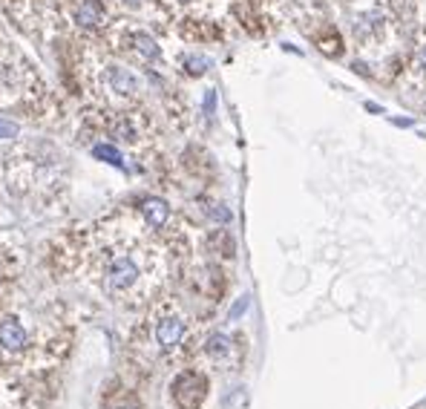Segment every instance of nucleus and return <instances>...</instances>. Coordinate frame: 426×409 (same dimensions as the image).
I'll list each match as a JSON object with an SVG mask.
<instances>
[{"label": "nucleus", "mask_w": 426, "mask_h": 409, "mask_svg": "<svg viewBox=\"0 0 426 409\" xmlns=\"http://www.w3.org/2000/svg\"><path fill=\"white\" fill-rule=\"evenodd\" d=\"M139 216H142V222L147 225V231L161 234L167 225H170V219H173V208H170L167 199L147 194V196L139 199Z\"/></svg>", "instance_id": "obj_8"}, {"label": "nucleus", "mask_w": 426, "mask_h": 409, "mask_svg": "<svg viewBox=\"0 0 426 409\" xmlns=\"http://www.w3.org/2000/svg\"><path fill=\"white\" fill-rule=\"evenodd\" d=\"M420 67H423V69H426V47H423V50H420Z\"/></svg>", "instance_id": "obj_19"}, {"label": "nucleus", "mask_w": 426, "mask_h": 409, "mask_svg": "<svg viewBox=\"0 0 426 409\" xmlns=\"http://www.w3.org/2000/svg\"><path fill=\"white\" fill-rule=\"evenodd\" d=\"M15 135H18V124L0 118V139H15Z\"/></svg>", "instance_id": "obj_15"}, {"label": "nucleus", "mask_w": 426, "mask_h": 409, "mask_svg": "<svg viewBox=\"0 0 426 409\" xmlns=\"http://www.w3.org/2000/svg\"><path fill=\"white\" fill-rule=\"evenodd\" d=\"M205 213H207L213 222H219V225H228V222L234 219V213H231L225 205H219V202H207V205H205Z\"/></svg>", "instance_id": "obj_14"}, {"label": "nucleus", "mask_w": 426, "mask_h": 409, "mask_svg": "<svg viewBox=\"0 0 426 409\" xmlns=\"http://www.w3.org/2000/svg\"><path fill=\"white\" fill-rule=\"evenodd\" d=\"M75 349V320L67 311H35L0 300V369L64 372Z\"/></svg>", "instance_id": "obj_1"}, {"label": "nucleus", "mask_w": 426, "mask_h": 409, "mask_svg": "<svg viewBox=\"0 0 426 409\" xmlns=\"http://www.w3.org/2000/svg\"><path fill=\"white\" fill-rule=\"evenodd\" d=\"M210 398V375L196 363H182L167 378V403L173 409H202Z\"/></svg>", "instance_id": "obj_5"}, {"label": "nucleus", "mask_w": 426, "mask_h": 409, "mask_svg": "<svg viewBox=\"0 0 426 409\" xmlns=\"http://www.w3.org/2000/svg\"><path fill=\"white\" fill-rule=\"evenodd\" d=\"M182 69L190 72V75H202V72L210 69V61H207L205 55H188V58L182 61Z\"/></svg>", "instance_id": "obj_13"}, {"label": "nucleus", "mask_w": 426, "mask_h": 409, "mask_svg": "<svg viewBox=\"0 0 426 409\" xmlns=\"http://www.w3.org/2000/svg\"><path fill=\"white\" fill-rule=\"evenodd\" d=\"M124 4H127V6H142L144 0H124Z\"/></svg>", "instance_id": "obj_18"}, {"label": "nucleus", "mask_w": 426, "mask_h": 409, "mask_svg": "<svg viewBox=\"0 0 426 409\" xmlns=\"http://www.w3.org/2000/svg\"><path fill=\"white\" fill-rule=\"evenodd\" d=\"M239 337L228 335V332H207L205 337H196L193 349H190V360L202 369H236L239 363Z\"/></svg>", "instance_id": "obj_6"}, {"label": "nucleus", "mask_w": 426, "mask_h": 409, "mask_svg": "<svg viewBox=\"0 0 426 409\" xmlns=\"http://www.w3.org/2000/svg\"><path fill=\"white\" fill-rule=\"evenodd\" d=\"M90 280L115 306H147L164 274L156 251L139 234L107 228L93 248Z\"/></svg>", "instance_id": "obj_2"}, {"label": "nucleus", "mask_w": 426, "mask_h": 409, "mask_svg": "<svg viewBox=\"0 0 426 409\" xmlns=\"http://www.w3.org/2000/svg\"><path fill=\"white\" fill-rule=\"evenodd\" d=\"M133 47H136V52H139L142 58H147V61H159V58H161V47H159V43H156L147 32H136Z\"/></svg>", "instance_id": "obj_12"}, {"label": "nucleus", "mask_w": 426, "mask_h": 409, "mask_svg": "<svg viewBox=\"0 0 426 409\" xmlns=\"http://www.w3.org/2000/svg\"><path fill=\"white\" fill-rule=\"evenodd\" d=\"M96 409H150L144 392L130 378H110L96 400Z\"/></svg>", "instance_id": "obj_7"}, {"label": "nucleus", "mask_w": 426, "mask_h": 409, "mask_svg": "<svg viewBox=\"0 0 426 409\" xmlns=\"http://www.w3.org/2000/svg\"><path fill=\"white\" fill-rule=\"evenodd\" d=\"M205 113L207 116L217 113V93H213V89H207V96H205Z\"/></svg>", "instance_id": "obj_17"}, {"label": "nucleus", "mask_w": 426, "mask_h": 409, "mask_svg": "<svg viewBox=\"0 0 426 409\" xmlns=\"http://www.w3.org/2000/svg\"><path fill=\"white\" fill-rule=\"evenodd\" d=\"M245 308H248V297H239V300L234 303V308H231V314H228V317H231V320H236L239 314H245Z\"/></svg>", "instance_id": "obj_16"}, {"label": "nucleus", "mask_w": 426, "mask_h": 409, "mask_svg": "<svg viewBox=\"0 0 426 409\" xmlns=\"http://www.w3.org/2000/svg\"><path fill=\"white\" fill-rule=\"evenodd\" d=\"M93 156L101 159V162H107V164H113V167H118V170H127V159H124V153L118 150V145H110V142L93 145Z\"/></svg>", "instance_id": "obj_11"}, {"label": "nucleus", "mask_w": 426, "mask_h": 409, "mask_svg": "<svg viewBox=\"0 0 426 409\" xmlns=\"http://www.w3.org/2000/svg\"><path fill=\"white\" fill-rule=\"evenodd\" d=\"M64 372H6L0 369V409H52L61 398Z\"/></svg>", "instance_id": "obj_4"}, {"label": "nucleus", "mask_w": 426, "mask_h": 409, "mask_svg": "<svg viewBox=\"0 0 426 409\" xmlns=\"http://www.w3.org/2000/svg\"><path fill=\"white\" fill-rule=\"evenodd\" d=\"M104 81H107V89H113L115 96H124V99L136 96L139 89H142L139 78H136L130 69H124V67H107V72H104Z\"/></svg>", "instance_id": "obj_9"}, {"label": "nucleus", "mask_w": 426, "mask_h": 409, "mask_svg": "<svg viewBox=\"0 0 426 409\" xmlns=\"http://www.w3.org/2000/svg\"><path fill=\"white\" fill-rule=\"evenodd\" d=\"M196 343L190 317L173 300H156L144 306V314L133 323L124 340L127 363L139 375L150 378L156 372H173L190 360Z\"/></svg>", "instance_id": "obj_3"}, {"label": "nucleus", "mask_w": 426, "mask_h": 409, "mask_svg": "<svg viewBox=\"0 0 426 409\" xmlns=\"http://www.w3.org/2000/svg\"><path fill=\"white\" fill-rule=\"evenodd\" d=\"M104 6H101V0H84V4L75 9V21L81 26H87V29H96L104 23Z\"/></svg>", "instance_id": "obj_10"}]
</instances>
